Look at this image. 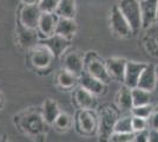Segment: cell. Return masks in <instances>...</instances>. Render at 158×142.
<instances>
[{
	"label": "cell",
	"mask_w": 158,
	"mask_h": 142,
	"mask_svg": "<svg viewBox=\"0 0 158 142\" xmlns=\"http://www.w3.org/2000/svg\"><path fill=\"white\" fill-rule=\"evenodd\" d=\"M15 118V124L21 133L31 137L35 142H45L48 131V124L41 115V109L34 110L28 109L20 113Z\"/></svg>",
	"instance_id": "obj_1"
},
{
	"label": "cell",
	"mask_w": 158,
	"mask_h": 142,
	"mask_svg": "<svg viewBox=\"0 0 158 142\" xmlns=\"http://www.w3.org/2000/svg\"><path fill=\"white\" fill-rule=\"evenodd\" d=\"M98 136L99 142H109L114 131L116 122L119 118V109L111 104H103L98 110Z\"/></svg>",
	"instance_id": "obj_2"
},
{
	"label": "cell",
	"mask_w": 158,
	"mask_h": 142,
	"mask_svg": "<svg viewBox=\"0 0 158 142\" xmlns=\"http://www.w3.org/2000/svg\"><path fill=\"white\" fill-rule=\"evenodd\" d=\"M74 124L80 135H94L98 133V114L93 109H79L76 113Z\"/></svg>",
	"instance_id": "obj_3"
},
{
	"label": "cell",
	"mask_w": 158,
	"mask_h": 142,
	"mask_svg": "<svg viewBox=\"0 0 158 142\" xmlns=\"http://www.w3.org/2000/svg\"><path fill=\"white\" fill-rule=\"evenodd\" d=\"M84 70L104 84H109L111 81V76L106 69L105 62L102 61L96 52L90 51L84 56Z\"/></svg>",
	"instance_id": "obj_4"
},
{
	"label": "cell",
	"mask_w": 158,
	"mask_h": 142,
	"mask_svg": "<svg viewBox=\"0 0 158 142\" xmlns=\"http://www.w3.org/2000/svg\"><path fill=\"white\" fill-rule=\"evenodd\" d=\"M117 6L123 15L125 17L129 25L131 26L133 33L138 32L140 28H143L139 0H119Z\"/></svg>",
	"instance_id": "obj_5"
},
{
	"label": "cell",
	"mask_w": 158,
	"mask_h": 142,
	"mask_svg": "<svg viewBox=\"0 0 158 142\" xmlns=\"http://www.w3.org/2000/svg\"><path fill=\"white\" fill-rule=\"evenodd\" d=\"M110 26L113 33L120 38H129L133 34L131 26L129 25L125 17L120 12L117 5L112 7L111 12H110Z\"/></svg>",
	"instance_id": "obj_6"
},
{
	"label": "cell",
	"mask_w": 158,
	"mask_h": 142,
	"mask_svg": "<svg viewBox=\"0 0 158 142\" xmlns=\"http://www.w3.org/2000/svg\"><path fill=\"white\" fill-rule=\"evenodd\" d=\"M53 59L54 57L51 54V51L41 44H38L30 50V62L33 68L37 70H45L50 68Z\"/></svg>",
	"instance_id": "obj_7"
},
{
	"label": "cell",
	"mask_w": 158,
	"mask_h": 142,
	"mask_svg": "<svg viewBox=\"0 0 158 142\" xmlns=\"http://www.w3.org/2000/svg\"><path fill=\"white\" fill-rule=\"evenodd\" d=\"M17 41L21 49L31 50L39 44V33L37 30L28 28L18 21L17 25Z\"/></svg>",
	"instance_id": "obj_8"
},
{
	"label": "cell",
	"mask_w": 158,
	"mask_h": 142,
	"mask_svg": "<svg viewBox=\"0 0 158 142\" xmlns=\"http://www.w3.org/2000/svg\"><path fill=\"white\" fill-rule=\"evenodd\" d=\"M41 13L43 12L40 11L38 5H23L20 7L18 21L28 28L37 30Z\"/></svg>",
	"instance_id": "obj_9"
},
{
	"label": "cell",
	"mask_w": 158,
	"mask_h": 142,
	"mask_svg": "<svg viewBox=\"0 0 158 142\" xmlns=\"http://www.w3.org/2000/svg\"><path fill=\"white\" fill-rule=\"evenodd\" d=\"M39 44L46 46L51 54H53L54 58H58L60 56L66 52V50L70 46V39H67L65 37H61L59 34H53L51 37H47L39 41Z\"/></svg>",
	"instance_id": "obj_10"
},
{
	"label": "cell",
	"mask_w": 158,
	"mask_h": 142,
	"mask_svg": "<svg viewBox=\"0 0 158 142\" xmlns=\"http://www.w3.org/2000/svg\"><path fill=\"white\" fill-rule=\"evenodd\" d=\"M78 84L81 88L87 90L89 93L93 94L94 96L104 95L106 93V84L98 81L97 78H94L89 72H86L85 70L78 77Z\"/></svg>",
	"instance_id": "obj_11"
},
{
	"label": "cell",
	"mask_w": 158,
	"mask_h": 142,
	"mask_svg": "<svg viewBox=\"0 0 158 142\" xmlns=\"http://www.w3.org/2000/svg\"><path fill=\"white\" fill-rule=\"evenodd\" d=\"M158 87V75L155 64H146L145 69L139 77L137 88L144 89L148 91H153Z\"/></svg>",
	"instance_id": "obj_12"
},
{
	"label": "cell",
	"mask_w": 158,
	"mask_h": 142,
	"mask_svg": "<svg viewBox=\"0 0 158 142\" xmlns=\"http://www.w3.org/2000/svg\"><path fill=\"white\" fill-rule=\"evenodd\" d=\"M157 1L158 0H140V13L143 28L151 27L157 19Z\"/></svg>",
	"instance_id": "obj_13"
},
{
	"label": "cell",
	"mask_w": 158,
	"mask_h": 142,
	"mask_svg": "<svg viewBox=\"0 0 158 142\" xmlns=\"http://www.w3.org/2000/svg\"><path fill=\"white\" fill-rule=\"evenodd\" d=\"M146 67V63L140 62H132L127 61L125 69V76H124V84L129 88H136L138 84L139 77L143 72V70Z\"/></svg>",
	"instance_id": "obj_14"
},
{
	"label": "cell",
	"mask_w": 158,
	"mask_h": 142,
	"mask_svg": "<svg viewBox=\"0 0 158 142\" xmlns=\"http://www.w3.org/2000/svg\"><path fill=\"white\" fill-rule=\"evenodd\" d=\"M63 67L65 70L79 77L84 71V57L77 51L66 52L63 57Z\"/></svg>",
	"instance_id": "obj_15"
},
{
	"label": "cell",
	"mask_w": 158,
	"mask_h": 142,
	"mask_svg": "<svg viewBox=\"0 0 158 142\" xmlns=\"http://www.w3.org/2000/svg\"><path fill=\"white\" fill-rule=\"evenodd\" d=\"M72 98L79 109H94L97 105L96 96L80 85L73 90Z\"/></svg>",
	"instance_id": "obj_16"
},
{
	"label": "cell",
	"mask_w": 158,
	"mask_h": 142,
	"mask_svg": "<svg viewBox=\"0 0 158 142\" xmlns=\"http://www.w3.org/2000/svg\"><path fill=\"white\" fill-rule=\"evenodd\" d=\"M126 63L127 61L125 58H120V57H110L106 59L105 65L111 78L119 82H124Z\"/></svg>",
	"instance_id": "obj_17"
},
{
	"label": "cell",
	"mask_w": 158,
	"mask_h": 142,
	"mask_svg": "<svg viewBox=\"0 0 158 142\" xmlns=\"http://www.w3.org/2000/svg\"><path fill=\"white\" fill-rule=\"evenodd\" d=\"M57 20H58V17L56 15V13H41L37 31L43 37V39L54 34Z\"/></svg>",
	"instance_id": "obj_18"
},
{
	"label": "cell",
	"mask_w": 158,
	"mask_h": 142,
	"mask_svg": "<svg viewBox=\"0 0 158 142\" xmlns=\"http://www.w3.org/2000/svg\"><path fill=\"white\" fill-rule=\"evenodd\" d=\"M60 114V109L58 103L52 100V98H47L43 103V107H41V115L43 118L45 120L48 126H52L56 118L58 117V115Z\"/></svg>",
	"instance_id": "obj_19"
},
{
	"label": "cell",
	"mask_w": 158,
	"mask_h": 142,
	"mask_svg": "<svg viewBox=\"0 0 158 142\" xmlns=\"http://www.w3.org/2000/svg\"><path fill=\"white\" fill-rule=\"evenodd\" d=\"M116 103H117V108L123 111H131L133 108V100H132V91L131 88L126 87L125 84L117 93L116 96Z\"/></svg>",
	"instance_id": "obj_20"
},
{
	"label": "cell",
	"mask_w": 158,
	"mask_h": 142,
	"mask_svg": "<svg viewBox=\"0 0 158 142\" xmlns=\"http://www.w3.org/2000/svg\"><path fill=\"white\" fill-rule=\"evenodd\" d=\"M77 31V24L74 19H67V18H58L57 25H56V31L54 33L59 34L61 37H65L71 41L73 36Z\"/></svg>",
	"instance_id": "obj_21"
},
{
	"label": "cell",
	"mask_w": 158,
	"mask_h": 142,
	"mask_svg": "<svg viewBox=\"0 0 158 142\" xmlns=\"http://www.w3.org/2000/svg\"><path fill=\"white\" fill-rule=\"evenodd\" d=\"M76 12H77L76 0H59V4L54 13L58 18L74 19Z\"/></svg>",
	"instance_id": "obj_22"
},
{
	"label": "cell",
	"mask_w": 158,
	"mask_h": 142,
	"mask_svg": "<svg viewBox=\"0 0 158 142\" xmlns=\"http://www.w3.org/2000/svg\"><path fill=\"white\" fill-rule=\"evenodd\" d=\"M57 82L58 85L64 90H71L78 84V77L76 75L71 74L65 69L60 70L57 75Z\"/></svg>",
	"instance_id": "obj_23"
},
{
	"label": "cell",
	"mask_w": 158,
	"mask_h": 142,
	"mask_svg": "<svg viewBox=\"0 0 158 142\" xmlns=\"http://www.w3.org/2000/svg\"><path fill=\"white\" fill-rule=\"evenodd\" d=\"M132 91V100H133V107H139V105H146L151 104L153 101V95L151 91H148L140 88H133Z\"/></svg>",
	"instance_id": "obj_24"
},
{
	"label": "cell",
	"mask_w": 158,
	"mask_h": 142,
	"mask_svg": "<svg viewBox=\"0 0 158 142\" xmlns=\"http://www.w3.org/2000/svg\"><path fill=\"white\" fill-rule=\"evenodd\" d=\"M150 28V34L146 36V41H145V46L148 49V51H150V54L158 57V28Z\"/></svg>",
	"instance_id": "obj_25"
},
{
	"label": "cell",
	"mask_w": 158,
	"mask_h": 142,
	"mask_svg": "<svg viewBox=\"0 0 158 142\" xmlns=\"http://www.w3.org/2000/svg\"><path fill=\"white\" fill-rule=\"evenodd\" d=\"M53 126H54V128L57 129L58 131H66V130H69V129L71 128V126H72V118H71V116L69 115L67 113H61L60 111V114L56 118Z\"/></svg>",
	"instance_id": "obj_26"
},
{
	"label": "cell",
	"mask_w": 158,
	"mask_h": 142,
	"mask_svg": "<svg viewBox=\"0 0 158 142\" xmlns=\"http://www.w3.org/2000/svg\"><path fill=\"white\" fill-rule=\"evenodd\" d=\"M131 118H132V115L119 117L118 121L116 122L114 131L113 133H133L131 126Z\"/></svg>",
	"instance_id": "obj_27"
},
{
	"label": "cell",
	"mask_w": 158,
	"mask_h": 142,
	"mask_svg": "<svg viewBox=\"0 0 158 142\" xmlns=\"http://www.w3.org/2000/svg\"><path fill=\"white\" fill-rule=\"evenodd\" d=\"M155 111V108L152 104H146V105H139V107H133L131 109V115L137 116V117H142V118H146L149 120L152 113Z\"/></svg>",
	"instance_id": "obj_28"
},
{
	"label": "cell",
	"mask_w": 158,
	"mask_h": 142,
	"mask_svg": "<svg viewBox=\"0 0 158 142\" xmlns=\"http://www.w3.org/2000/svg\"><path fill=\"white\" fill-rule=\"evenodd\" d=\"M58 4L59 0H40L38 6L43 13H54Z\"/></svg>",
	"instance_id": "obj_29"
},
{
	"label": "cell",
	"mask_w": 158,
	"mask_h": 142,
	"mask_svg": "<svg viewBox=\"0 0 158 142\" xmlns=\"http://www.w3.org/2000/svg\"><path fill=\"white\" fill-rule=\"evenodd\" d=\"M131 126H132V131H133V133L143 131V130L149 129L148 128V126H149V120L142 118V117H137V116H132Z\"/></svg>",
	"instance_id": "obj_30"
},
{
	"label": "cell",
	"mask_w": 158,
	"mask_h": 142,
	"mask_svg": "<svg viewBox=\"0 0 158 142\" xmlns=\"http://www.w3.org/2000/svg\"><path fill=\"white\" fill-rule=\"evenodd\" d=\"M135 133H112L109 142H133Z\"/></svg>",
	"instance_id": "obj_31"
},
{
	"label": "cell",
	"mask_w": 158,
	"mask_h": 142,
	"mask_svg": "<svg viewBox=\"0 0 158 142\" xmlns=\"http://www.w3.org/2000/svg\"><path fill=\"white\" fill-rule=\"evenodd\" d=\"M133 142H149V129L135 133Z\"/></svg>",
	"instance_id": "obj_32"
},
{
	"label": "cell",
	"mask_w": 158,
	"mask_h": 142,
	"mask_svg": "<svg viewBox=\"0 0 158 142\" xmlns=\"http://www.w3.org/2000/svg\"><path fill=\"white\" fill-rule=\"evenodd\" d=\"M149 126H150V129L158 130V110L157 109H155V111H153L152 115L150 116V118H149Z\"/></svg>",
	"instance_id": "obj_33"
},
{
	"label": "cell",
	"mask_w": 158,
	"mask_h": 142,
	"mask_svg": "<svg viewBox=\"0 0 158 142\" xmlns=\"http://www.w3.org/2000/svg\"><path fill=\"white\" fill-rule=\"evenodd\" d=\"M149 142H158V130H149Z\"/></svg>",
	"instance_id": "obj_34"
},
{
	"label": "cell",
	"mask_w": 158,
	"mask_h": 142,
	"mask_svg": "<svg viewBox=\"0 0 158 142\" xmlns=\"http://www.w3.org/2000/svg\"><path fill=\"white\" fill-rule=\"evenodd\" d=\"M23 2V5H38L40 0H20Z\"/></svg>",
	"instance_id": "obj_35"
},
{
	"label": "cell",
	"mask_w": 158,
	"mask_h": 142,
	"mask_svg": "<svg viewBox=\"0 0 158 142\" xmlns=\"http://www.w3.org/2000/svg\"><path fill=\"white\" fill-rule=\"evenodd\" d=\"M0 142H10V140L7 139L6 136H4V137H1V139H0Z\"/></svg>",
	"instance_id": "obj_36"
},
{
	"label": "cell",
	"mask_w": 158,
	"mask_h": 142,
	"mask_svg": "<svg viewBox=\"0 0 158 142\" xmlns=\"http://www.w3.org/2000/svg\"><path fill=\"white\" fill-rule=\"evenodd\" d=\"M156 23L158 24V1H157V19H156Z\"/></svg>",
	"instance_id": "obj_37"
},
{
	"label": "cell",
	"mask_w": 158,
	"mask_h": 142,
	"mask_svg": "<svg viewBox=\"0 0 158 142\" xmlns=\"http://www.w3.org/2000/svg\"><path fill=\"white\" fill-rule=\"evenodd\" d=\"M1 103H2V96L0 94V105H1Z\"/></svg>",
	"instance_id": "obj_38"
},
{
	"label": "cell",
	"mask_w": 158,
	"mask_h": 142,
	"mask_svg": "<svg viewBox=\"0 0 158 142\" xmlns=\"http://www.w3.org/2000/svg\"><path fill=\"white\" fill-rule=\"evenodd\" d=\"M156 109H157V110H158V104H157V107H156Z\"/></svg>",
	"instance_id": "obj_39"
},
{
	"label": "cell",
	"mask_w": 158,
	"mask_h": 142,
	"mask_svg": "<svg viewBox=\"0 0 158 142\" xmlns=\"http://www.w3.org/2000/svg\"><path fill=\"white\" fill-rule=\"evenodd\" d=\"M139 1H140V0H139Z\"/></svg>",
	"instance_id": "obj_40"
}]
</instances>
